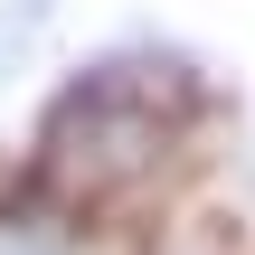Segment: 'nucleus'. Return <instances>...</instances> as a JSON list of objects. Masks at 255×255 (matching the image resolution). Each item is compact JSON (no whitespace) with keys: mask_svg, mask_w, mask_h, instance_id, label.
I'll return each mask as SVG.
<instances>
[{"mask_svg":"<svg viewBox=\"0 0 255 255\" xmlns=\"http://www.w3.org/2000/svg\"><path fill=\"white\" fill-rule=\"evenodd\" d=\"M189 85L170 76V66H104V76H85L57 114H47V132H38V180L85 218V208H123V199H142V189H161L170 180V161H180V142H189Z\"/></svg>","mask_w":255,"mask_h":255,"instance_id":"obj_1","label":"nucleus"},{"mask_svg":"<svg viewBox=\"0 0 255 255\" xmlns=\"http://www.w3.org/2000/svg\"><path fill=\"white\" fill-rule=\"evenodd\" d=\"M76 208L38 180V189H19V199H0V255H76Z\"/></svg>","mask_w":255,"mask_h":255,"instance_id":"obj_2","label":"nucleus"}]
</instances>
